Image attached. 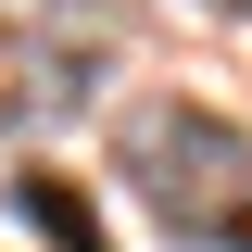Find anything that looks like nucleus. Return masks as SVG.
I'll return each instance as SVG.
<instances>
[{
    "instance_id": "3",
    "label": "nucleus",
    "mask_w": 252,
    "mask_h": 252,
    "mask_svg": "<svg viewBox=\"0 0 252 252\" xmlns=\"http://www.w3.org/2000/svg\"><path fill=\"white\" fill-rule=\"evenodd\" d=\"M227 13H252V0H227Z\"/></svg>"
},
{
    "instance_id": "1",
    "label": "nucleus",
    "mask_w": 252,
    "mask_h": 252,
    "mask_svg": "<svg viewBox=\"0 0 252 252\" xmlns=\"http://www.w3.org/2000/svg\"><path fill=\"white\" fill-rule=\"evenodd\" d=\"M114 164L189 252H252V126H227L215 101H126Z\"/></svg>"
},
{
    "instance_id": "2",
    "label": "nucleus",
    "mask_w": 252,
    "mask_h": 252,
    "mask_svg": "<svg viewBox=\"0 0 252 252\" xmlns=\"http://www.w3.org/2000/svg\"><path fill=\"white\" fill-rule=\"evenodd\" d=\"M13 202H26V227H38L51 252H114V227L89 215V189H63L51 164H38V177H13Z\"/></svg>"
}]
</instances>
